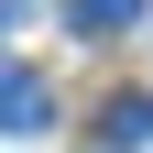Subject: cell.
Instances as JSON below:
<instances>
[{
	"mask_svg": "<svg viewBox=\"0 0 153 153\" xmlns=\"http://www.w3.org/2000/svg\"><path fill=\"white\" fill-rule=\"evenodd\" d=\"M44 120H55V88L33 66H0V131H44Z\"/></svg>",
	"mask_w": 153,
	"mask_h": 153,
	"instance_id": "cell-1",
	"label": "cell"
},
{
	"mask_svg": "<svg viewBox=\"0 0 153 153\" xmlns=\"http://www.w3.org/2000/svg\"><path fill=\"white\" fill-rule=\"evenodd\" d=\"M99 142H109V153L153 142V99H109V109H99Z\"/></svg>",
	"mask_w": 153,
	"mask_h": 153,
	"instance_id": "cell-2",
	"label": "cell"
},
{
	"mask_svg": "<svg viewBox=\"0 0 153 153\" xmlns=\"http://www.w3.org/2000/svg\"><path fill=\"white\" fill-rule=\"evenodd\" d=\"M66 11H76V33H131L142 22V0H66Z\"/></svg>",
	"mask_w": 153,
	"mask_h": 153,
	"instance_id": "cell-3",
	"label": "cell"
}]
</instances>
